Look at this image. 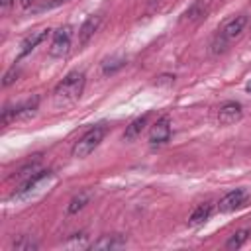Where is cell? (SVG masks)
<instances>
[{
    "mask_svg": "<svg viewBox=\"0 0 251 251\" xmlns=\"http://www.w3.org/2000/svg\"><path fill=\"white\" fill-rule=\"evenodd\" d=\"M169 137H171V120L167 118V116H163V118H159L153 126H151V129H149V143L155 147H159V145H163V143H167L169 141Z\"/></svg>",
    "mask_w": 251,
    "mask_h": 251,
    "instance_id": "obj_7",
    "label": "cell"
},
{
    "mask_svg": "<svg viewBox=\"0 0 251 251\" xmlns=\"http://www.w3.org/2000/svg\"><path fill=\"white\" fill-rule=\"evenodd\" d=\"M31 2H33V0H22V6H24V8H27Z\"/></svg>",
    "mask_w": 251,
    "mask_h": 251,
    "instance_id": "obj_20",
    "label": "cell"
},
{
    "mask_svg": "<svg viewBox=\"0 0 251 251\" xmlns=\"http://www.w3.org/2000/svg\"><path fill=\"white\" fill-rule=\"evenodd\" d=\"M247 204H249V194H247V190L235 188V190L227 192V194L218 202V210H220L222 214H227V212H235V210H239V208H243V206H247Z\"/></svg>",
    "mask_w": 251,
    "mask_h": 251,
    "instance_id": "obj_6",
    "label": "cell"
},
{
    "mask_svg": "<svg viewBox=\"0 0 251 251\" xmlns=\"http://www.w3.org/2000/svg\"><path fill=\"white\" fill-rule=\"evenodd\" d=\"M245 24H247V18L245 16H233L231 20H227L224 24V27L220 29V33L214 37V43H212V51L214 53H222L226 51V47L241 35V31L245 29Z\"/></svg>",
    "mask_w": 251,
    "mask_h": 251,
    "instance_id": "obj_2",
    "label": "cell"
},
{
    "mask_svg": "<svg viewBox=\"0 0 251 251\" xmlns=\"http://www.w3.org/2000/svg\"><path fill=\"white\" fill-rule=\"evenodd\" d=\"M84 90V73L71 71L53 90V106L55 108H69L73 106Z\"/></svg>",
    "mask_w": 251,
    "mask_h": 251,
    "instance_id": "obj_1",
    "label": "cell"
},
{
    "mask_svg": "<svg viewBox=\"0 0 251 251\" xmlns=\"http://www.w3.org/2000/svg\"><path fill=\"white\" fill-rule=\"evenodd\" d=\"M71 39H73V27L71 25H61L53 31V39L49 45V55L51 57H65L71 49Z\"/></svg>",
    "mask_w": 251,
    "mask_h": 251,
    "instance_id": "obj_5",
    "label": "cell"
},
{
    "mask_svg": "<svg viewBox=\"0 0 251 251\" xmlns=\"http://www.w3.org/2000/svg\"><path fill=\"white\" fill-rule=\"evenodd\" d=\"M16 76H18V69H16V65H14V67L6 73V76H4V82H2V84H4V86H10V84L16 80Z\"/></svg>",
    "mask_w": 251,
    "mask_h": 251,
    "instance_id": "obj_18",
    "label": "cell"
},
{
    "mask_svg": "<svg viewBox=\"0 0 251 251\" xmlns=\"http://www.w3.org/2000/svg\"><path fill=\"white\" fill-rule=\"evenodd\" d=\"M47 33H49V29H41V31H37V33H31V35H27L25 39H24V43H22V51H20V57H25L27 53H31L45 37H47Z\"/></svg>",
    "mask_w": 251,
    "mask_h": 251,
    "instance_id": "obj_13",
    "label": "cell"
},
{
    "mask_svg": "<svg viewBox=\"0 0 251 251\" xmlns=\"http://www.w3.org/2000/svg\"><path fill=\"white\" fill-rule=\"evenodd\" d=\"M212 212H214V206H212V202H204V204H198L196 208H194V212L190 214V218H188V224L190 226H200V224H204L210 216H212Z\"/></svg>",
    "mask_w": 251,
    "mask_h": 251,
    "instance_id": "obj_11",
    "label": "cell"
},
{
    "mask_svg": "<svg viewBox=\"0 0 251 251\" xmlns=\"http://www.w3.org/2000/svg\"><path fill=\"white\" fill-rule=\"evenodd\" d=\"M37 104H39V98L33 96V98H29V100H25V102L14 106V108H6V110L2 112V124H10L12 120H14V122H20V120H29V118H33L35 112H37Z\"/></svg>",
    "mask_w": 251,
    "mask_h": 251,
    "instance_id": "obj_4",
    "label": "cell"
},
{
    "mask_svg": "<svg viewBox=\"0 0 251 251\" xmlns=\"http://www.w3.org/2000/svg\"><path fill=\"white\" fill-rule=\"evenodd\" d=\"M100 24H102V18L100 16H88L84 20V24L78 27V47H84L94 37V33L98 31Z\"/></svg>",
    "mask_w": 251,
    "mask_h": 251,
    "instance_id": "obj_9",
    "label": "cell"
},
{
    "mask_svg": "<svg viewBox=\"0 0 251 251\" xmlns=\"http://www.w3.org/2000/svg\"><path fill=\"white\" fill-rule=\"evenodd\" d=\"M208 6H210L208 0H196V2L182 14V22H198V20L206 18V14H208Z\"/></svg>",
    "mask_w": 251,
    "mask_h": 251,
    "instance_id": "obj_10",
    "label": "cell"
},
{
    "mask_svg": "<svg viewBox=\"0 0 251 251\" xmlns=\"http://www.w3.org/2000/svg\"><path fill=\"white\" fill-rule=\"evenodd\" d=\"M147 120H149V116H147V114H143V116L135 118V120L126 127V131H124V139H127V141L137 139V137L141 135V131L145 129V126H147Z\"/></svg>",
    "mask_w": 251,
    "mask_h": 251,
    "instance_id": "obj_12",
    "label": "cell"
},
{
    "mask_svg": "<svg viewBox=\"0 0 251 251\" xmlns=\"http://www.w3.org/2000/svg\"><path fill=\"white\" fill-rule=\"evenodd\" d=\"M104 135H106V126H92L88 131H84L76 141H75V145H73V157H76V159H84V157H88L100 143H102V139H104Z\"/></svg>",
    "mask_w": 251,
    "mask_h": 251,
    "instance_id": "obj_3",
    "label": "cell"
},
{
    "mask_svg": "<svg viewBox=\"0 0 251 251\" xmlns=\"http://www.w3.org/2000/svg\"><path fill=\"white\" fill-rule=\"evenodd\" d=\"M86 202H88V194H86V192H82V194L75 196V198L71 200V204H69V214L78 212L80 208H84V204H86Z\"/></svg>",
    "mask_w": 251,
    "mask_h": 251,
    "instance_id": "obj_17",
    "label": "cell"
},
{
    "mask_svg": "<svg viewBox=\"0 0 251 251\" xmlns=\"http://www.w3.org/2000/svg\"><path fill=\"white\" fill-rule=\"evenodd\" d=\"M0 6H2V10H8L12 6V0H0Z\"/></svg>",
    "mask_w": 251,
    "mask_h": 251,
    "instance_id": "obj_19",
    "label": "cell"
},
{
    "mask_svg": "<svg viewBox=\"0 0 251 251\" xmlns=\"http://www.w3.org/2000/svg\"><path fill=\"white\" fill-rule=\"evenodd\" d=\"M14 249H18V251H33V249H37V243L29 235H22L18 241H14Z\"/></svg>",
    "mask_w": 251,
    "mask_h": 251,
    "instance_id": "obj_16",
    "label": "cell"
},
{
    "mask_svg": "<svg viewBox=\"0 0 251 251\" xmlns=\"http://www.w3.org/2000/svg\"><path fill=\"white\" fill-rule=\"evenodd\" d=\"M124 245H126V239L122 235H104L92 243V249H116V247H124Z\"/></svg>",
    "mask_w": 251,
    "mask_h": 251,
    "instance_id": "obj_14",
    "label": "cell"
},
{
    "mask_svg": "<svg viewBox=\"0 0 251 251\" xmlns=\"http://www.w3.org/2000/svg\"><path fill=\"white\" fill-rule=\"evenodd\" d=\"M247 88H249V92H251V82H249V86H247Z\"/></svg>",
    "mask_w": 251,
    "mask_h": 251,
    "instance_id": "obj_21",
    "label": "cell"
},
{
    "mask_svg": "<svg viewBox=\"0 0 251 251\" xmlns=\"http://www.w3.org/2000/svg\"><path fill=\"white\" fill-rule=\"evenodd\" d=\"M241 116H243V110H241L239 102H226L218 110V122L222 126H231V124L239 122Z\"/></svg>",
    "mask_w": 251,
    "mask_h": 251,
    "instance_id": "obj_8",
    "label": "cell"
},
{
    "mask_svg": "<svg viewBox=\"0 0 251 251\" xmlns=\"http://www.w3.org/2000/svg\"><path fill=\"white\" fill-rule=\"evenodd\" d=\"M249 235H251V229H239V231H235V233L227 239L226 247H227V249H239V247L249 239Z\"/></svg>",
    "mask_w": 251,
    "mask_h": 251,
    "instance_id": "obj_15",
    "label": "cell"
}]
</instances>
